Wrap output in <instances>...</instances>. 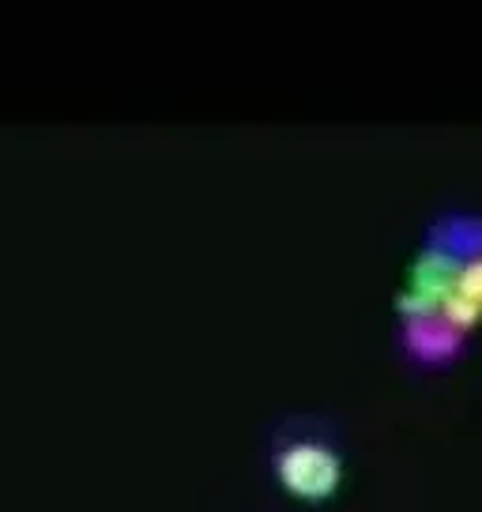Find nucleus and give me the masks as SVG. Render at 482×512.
<instances>
[{
  "mask_svg": "<svg viewBox=\"0 0 482 512\" xmlns=\"http://www.w3.org/2000/svg\"><path fill=\"white\" fill-rule=\"evenodd\" d=\"M272 475L294 501L321 505L339 494L347 475V456L339 437L313 418H294L272 437Z\"/></svg>",
  "mask_w": 482,
  "mask_h": 512,
  "instance_id": "obj_1",
  "label": "nucleus"
},
{
  "mask_svg": "<svg viewBox=\"0 0 482 512\" xmlns=\"http://www.w3.org/2000/svg\"><path fill=\"white\" fill-rule=\"evenodd\" d=\"M460 264H464V260H460V256H452L449 249L422 241V253L411 260L400 298H396V313H400V317L437 313V305L445 302V294H449L452 283H456Z\"/></svg>",
  "mask_w": 482,
  "mask_h": 512,
  "instance_id": "obj_2",
  "label": "nucleus"
},
{
  "mask_svg": "<svg viewBox=\"0 0 482 512\" xmlns=\"http://www.w3.org/2000/svg\"><path fill=\"white\" fill-rule=\"evenodd\" d=\"M464 332L452 328L441 313H415V317H403L400 324V347L403 354L415 362V366L437 369L449 366L464 354Z\"/></svg>",
  "mask_w": 482,
  "mask_h": 512,
  "instance_id": "obj_3",
  "label": "nucleus"
},
{
  "mask_svg": "<svg viewBox=\"0 0 482 512\" xmlns=\"http://www.w3.org/2000/svg\"><path fill=\"white\" fill-rule=\"evenodd\" d=\"M426 241H430V245H441V249H449V253L460 256V260L482 256V219L479 215H464V211L441 215V219L426 230Z\"/></svg>",
  "mask_w": 482,
  "mask_h": 512,
  "instance_id": "obj_4",
  "label": "nucleus"
},
{
  "mask_svg": "<svg viewBox=\"0 0 482 512\" xmlns=\"http://www.w3.org/2000/svg\"><path fill=\"white\" fill-rule=\"evenodd\" d=\"M452 290H460V294H467V298L482 302V256H471V260H464V264H460Z\"/></svg>",
  "mask_w": 482,
  "mask_h": 512,
  "instance_id": "obj_5",
  "label": "nucleus"
}]
</instances>
